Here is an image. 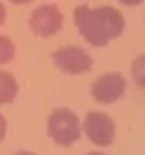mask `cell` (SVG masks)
<instances>
[{"mask_svg": "<svg viewBox=\"0 0 145 155\" xmlns=\"http://www.w3.org/2000/svg\"><path fill=\"white\" fill-rule=\"evenodd\" d=\"M18 94V84L12 74L0 70V105L12 104Z\"/></svg>", "mask_w": 145, "mask_h": 155, "instance_id": "52a82bcc", "label": "cell"}, {"mask_svg": "<svg viewBox=\"0 0 145 155\" xmlns=\"http://www.w3.org/2000/svg\"><path fill=\"white\" fill-rule=\"evenodd\" d=\"M32 32L38 37H52V35L58 34L64 25V15H62L60 8L54 4H45L37 7L30 15L28 20Z\"/></svg>", "mask_w": 145, "mask_h": 155, "instance_id": "277c9868", "label": "cell"}, {"mask_svg": "<svg viewBox=\"0 0 145 155\" xmlns=\"http://www.w3.org/2000/svg\"><path fill=\"white\" fill-rule=\"evenodd\" d=\"M87 155H105V153H102V152H90V153H87Z\"/></svg>", "mask_w": 145, "mask_h": 155, "instance_id": "9a60e30c", "label": "cell"}, {"mask_svg": "<svg viewBox=\"0 0 145 155\" xmlns=\"http://www.w3.org/2000/svg\"><path fill=\"white\" fill-rule=\"evenodd\" d=\"M8 2H12L15 5H25V4H30L32 0H8Z\"/></svg>", "mask_w": 145, "mask_h": 155, "instance_id": "4fadbf2b", "label": "cell"}, {"mask_svg": "<svg viewBox=\"0 0 145 155\" xmlns=\"http://www.w3.org/2000/svg\"><path fill=\"white\" fill-rule=\"evenodd\" d=\"M5 18H7V10H5L4 4H2V2H0V25H4Z\"/></svg>", "mask_w": 145, "mask_h": 155, "instance_id": "7c38bea8", "label": "cell"}, {"mask_svg": "<svg viewBox=\"0 0 145 155\" xmlns=\"http://www.w3.org/2000/svg\"><path fill=\"white\" fill-rule=\"evenodd\" d=\"M15 57V45L5 35H0V65L12 62Z\"/></svg>", "mask_w": 145, "mask_h": 155, "instance_id": "9c48e42d", "label": "cell"}, {"mask_svg": "<svg viewBox=\"0 0 145 155\" xmlns=\"http://www.w3.org/2000/svg\"><path fill=\"white\" fill-rule=\"evenodd\" d=\"M120 4H124V5H128V7H135V5H138V4H142L143 0H118Z\"/></svg>", "mask_w": 145, "mask_h": 155, "instance_id": "8fae6325", "label": "cell"}, {"mask_svg": "<svg viewBox=\"0 0 145 155\" xmlns=\"http://www.w3.org/2000/svg\"><path fill=\"white\" fill-rule=\"evenodd\" d=\"M74 22L80 35L94 47H104L110 40L120 37L125 28V18L114 7L90 8L80 5L74 12Z\"/></svg>", "mask_w": 145, "mask_h": 155, "instance_id": "6da1fadb", "label": "cell"}, {"mask_svg": "<svg viewBox=\"0 0 145 155\" xmlns=\"http://www.w3.org/2000/svg\"><path fill=\"white\" fill-rule=\"evenodd\" d=\"M7 137V120L2 114H0V142Z\"/></svg>", "mask_w": 145, "mask_h": 155, "instance_id": "30bf717a", "label": "cell"}, {"mask_svg": "<svg viewBox=\"0 0 145 155\" xmlns=\"http://www.w3.org/2000/svg\"><path fill=\"white\" fill-rule=\"evenodd\" d=\"M15 155H35L34 152H28V150H20V152H17Z\"/></svg>", "mask_w": 145, "mask_h": 155, "instance_id": "5bb4252c", "label": "cell"}, {"mask_svg": "<svg viewBox=\"0 0 145 155\" xmlns=\"http://www.w3.org/2000/svg\"><path fill=\"white\" fill-rule=\"evenodd\" d=\"M52 60H54L55 67L58 70H62L64 74H68V75L85 74L94 65V58L84 48L74 47V45L62 47L58 50H55L54 55H52Z\"/></svg>", "mask_w": 145, "mask_h": 155, "instance_id": "3957f363", "label": "cell"}, {"mask_svg": "<svg viewBox=\"0 0 145 155\" xmlns=\"http://www.w3.org/2000/svg\"><path fill=\"white\" fill-rule=\"evenodd\" d=\"M132 78L138 87L145 88V55H138L133 62H132Z\"/></svg>", "mask_w": 145, "mask_h": 155, "instance_id": "ba28073f", "label": "cell"}, {"mask_svg": "<svg viewBox=\"0 0 145 155\" xmlns=\"http://www.w3.org/2000/svg\"><path fill=\"white\" fill-rule=\"evenodd\" d=\"M48 137L60 147H70L80 138L78 117L68 108H55L47 120Z\"/></svg>", "mask_w": 145, "mask_h": 155, "instance_id": "7a4b0ae2", "label": "cell"}, {"mask_svg": "<svg viewBox=\"0 0 145 155\" xmlns=\"http://www.w3.org/2000/svg\"><path fill=\"white\" fill-rule=\"evenodd\" d=\"M127 82L122 74H105L92 84V97L100 104H114L124 97Z\"/></svg>", "mask_w": 145, "mask_h": 155, "instance_id": "8992f818", "label": "cell"}, {"mask_svg": "<svg viewBox=\"0 0 145 155\" xmlns=\"http://www.w3.org/2000/svg\"><path fill=\"white\" fill-rule=\"evenodd\" d=\"M84 132L97 147H108L115 140V124L107 114L90 112L85 115Z\"/></svg>", "mask_w": 145, "mask_h": 155, "instance_id": "5b68a950", "label": "cell"}]
</instances>
